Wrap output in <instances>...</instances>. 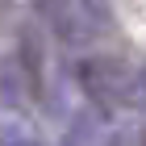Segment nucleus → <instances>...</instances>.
<instances>
[{
  "instance_id": "obj_1",
  "label": "nucleus",
  "mask_w": 146,
  "mask_h": 146,
  "mask_svg": "<svg viewBox=\"0 0 146 146\" xmlns=\"http://www.w3.org/2000/svg\"><path fill=\"white\" fill-rule=\"evenodd\" d=\"M75 75H79L84 96L92 104H100L104 113L134 104V71L121 58H84L75 67Z\"/></svg>"
},
{
  "instance_id": "obj_2",
  "label": "nucleus",
  "mask_w": 146,
  "mask_h": 146,
  "mask_svg": "<svg viewBox=\"0 0 146 146\" xmlns=\"http://www.w3.org/2000/svg\"><path fill=\"white\" fill-rule=\"evenodd\" d=\"M17 63L25 71V88L34 92V96H42V38L34 29H25L21 42H17Z\"/></svg>"
},
{
  "instance_id": "obj_3",
  "label": "nucleus",
  "mask_w": 146,
  "mask_h": 146,
  "mask_svg": "<svg viewBox=\"0 0 146 146\" xmlns=\"http://www.w3.org/2000/svg\"><path fill=\"white\" fill-rule=\"evenodd\" d=\"M63 146H96V121L79 113L75 121H71V129L63 134Z\"/></svg>"
},
{
  "instance_id": "obj_4",
  "label": "nucleus",
  "mask_w": 146,
  "mask_h": 146,
  "mask_svg": "<svg viewBox=\"0 0 146 146\" xmlns=\"http://www.w3.org/2000/svg\"><path fill=\"white\" fill-rule=\"evenodd\" d=\"M134 104H142V109H146V67L134 71Z\"/></svg>"
},
{
  "instance_id": "obj_5",
  "label": "nucleus",
  "mask_w": 146,
  "mask_h": 146,
  "mask_svg": "<svg viewBox=\"0 0 146 146\" xmlns=\"http://www.w3.org/2000/svg\"><path fill=\"white\" fill-rule=\"evenodd\" d=\"M0 146H42L38 138H25V134H0Z\"/></svg>"
},
{
  "instance_id": "obj_6",
  "label": "nucleus",
  "mask_w": 146,
  "mask_h": 146,
  "mask_svg": "<svg viewBox=\"0 0 146 146\" xmlns=\"http://www.w3.org/2000/svg\"><path fill=\"white\" fill-rule=\"evenodd\" d=\"M138 146H146V125H142V134H138Z\"/></svg>"
}]
</instances>
